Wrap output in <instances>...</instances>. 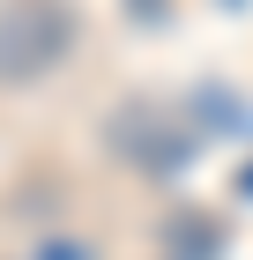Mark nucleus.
Here are the masks:
<instances>
[{
  "instance_id": "nucleus-1",
  "label": "nucleus",
  "mask_w": 253,
  "mask_h": 260,
  "mask_svg": "<svg viewBox=\"0 0 253 260\" xmlns=\"http://www.w3.org/2000/svg\"><path fill=\"white\" fill-rule=\"evenodd\" d=\"M75 15L60 0H8L0 8V82H38L45 67L67 60Z\"/></svg>"
}]
</instances>
